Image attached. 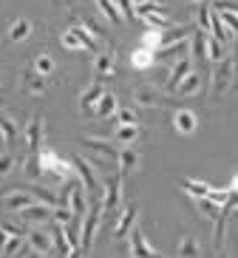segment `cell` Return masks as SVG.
<instances>
[{"label": "cell", "mask_w": 238, "mask_h": 258, "mask_svg": "<svg viewBox=\"0 0 238 258\" xmlns=\"http://www.w3.org/2000/svg\"><path fill=\"white\" fill-rule=\"evenodd\" d=\"M26 241L31 244V250L37 252V255H51L54 252L51 233H43V230H26Z\"/></svg>", "instance_id": "obj_12"}, {"label": "cell", "mask_w": 238, "mask_h": 258, "mask_svg": "<svg viewBox=\"0 0 238 258\" xmlns=\"http://www.w3.org/2000/svg\"><path fill=\"white\" fill-rule=\"evenodd\" d=\"M31 69H37L43 77H51V71L57 69V62H54L51 51H40L37 57H34V62H31Z\"/></svg>", "instance_id": "obj_29"}, {"label": "cell", "mask_w": 238, "mask_h": 258, "mask_svg": "<svg viewBox=\"0 0 238 258\" xmlns=\"http://www.w3.org/2000/svg\"><path fill=\"white\" fill-rule=\"evenodd\" d=\"M114 122H128V125H139V114H136V108H131V105H116Z\"/></svg>", "instance_id": "obj_37"}, {"label": "cell", "mask_w": 238, "mask_h": 258, "mask_svg": "<svg viewBox=\"0 0 238 258\" xmlns=\"http://www.w3.org/2000/svg\"><path fill=\"white\" fill-rule=\"evenodd\" d=\"M94 71H97V80H108V77L116 74V60L111 51H97L94 54Z\"/></svg>", "instance_id": "obj_16"}, {"label": "cell", "mask_w": 238, "mask_h": 258, "mask_svg": "<svg viewBox=\"0 0 238 258\" xmlns=\"http://www.w3.org/2000/svg\"><path fill=\"white\" fill-rule=\"evenodd\" d=\"M46 119H43V114H34L29 122H26L23 128V139H26V151L29 153H37L40 145H43V134H46Z\"/></svg>", "instance_id": "obj_7"}, {"label": "cell", "mask_w": 238, "mask_h": 258, "mask_svg": "<svg viewBox=\"0 0 238 258\" xmlns=\"http://www.w3.org/2000/svg\"><path fill=\"white\" fill-rule=\"evenodd\" d=\"M179 187L187 190L193 199H207V196H210V190H213L210 184L199 182V179H182V182H179Z\"/></svg>", "instance_id": "obj_26"}, {"label": "cell", "mask_w": 238, "mask_h": 258, "mask_svg": "<svg viewBox=\"0 0 238 258\" xmlns=\"http://www.w3.org/2000/svg\"><path fill=\"white\" fill-rule=\"evenodd\" d=\"M210 31H213V37L218 40V43H224V46H227V29H224V20H221V15H218V12H210Z\"/></svg>", "instance_id": "obj_33"}, {"label": "cell", "mask_w": 238, "mask_h": 258, "mask_svg": "<svg viewBox=\"0 0 238 258\" xmlns=\"http://www.w3.org/2000/svg\"><path fill=\"white\" fill-rule=\"evenodd\" d=\"M3 205H6V210L20 213L23 207L34 205V196H31V190H12V193H6V199H3Z\"/></svg>", "instance_id": "obj_20"}, {"label": "cell", "mask_w": 238, "mask_h": 258, "mask_svg": "<svg viewBox=\"0 0 238 258\" xmlns=\"http://www.w3.org/2000/svg\"><path fill=\"white\" fill-rule=\"evenodd\" d=\"M128 255H145V258L159 255V250L147 244V238H145V233H142L139 224H133L131 233H128Z\"/></svg>", "instance_id": "obj_8"}, {"label": "cell", "mask_w": 238, "mask_h": 258, "mask_svg": "<svg viewBox=\"0 0 238 258\" xmlns=\"http://www.w3.org/2000/svg\"><path fill=\"white\" fill-rule=\"evenodd\" d=\"M235 80V71H232V60L230 57H221V60L213 62V97H221L227 88H230V83Z\"/></svg>", "instance_id": "obj_6"}, {"label": "cell", "mask_w": 238, "mask_h": 258, "mask_svg": "<svg viewBox=\"0 0 238 258\" xmlns=\"http://www.w3.org/2000/svg\"><path fill=\"white\" fill-rule=\"evenodd\" d=\"M97 105H100L97 111H94V116H97V119H105V116H114L116 114V97H114V94L105 91L100 97V102H97Z\"/></svg>", "instance_id": "obj_28"}, {"label": "cell", "mask_w": 238, "mask_h": 258, "mask_svg": "<svg viewBox=\"0 0 238 258\" xmlns=\"http://www.w3.org/2000/svg\"><path fill=\"white\" fill-rule=\"evenodd\" d=\"M17 219L23 221V224H29V221H48V219H54V207L43 205V202L40 205H29L17 213Z\"/></svg>", "instance_id": "obj_15"}, {"label": "cell", "mask_w": 238, "mask_h": 258, "mask_svg": "<svg viewBox=\"0 0 238 258\" xmlns=\"http://www.w3.org/2000/svg\"><path fill=\"white\" fill-rule=\"evenodd\" d=\"M74 20H77V23L83 26V29L88 31V34H91L94 40H100V43L105 40V31H102L100 26H97V20H91V17H74Z\"/></svg>", "instance_id": "obj_38"}, {"label": "cell", "mask_w": 238, "mask_h": 258, "mask_svg": "<svg viewBox=\"0 0 238 258\" xmlns=\"http://www.w3.org/2000/svg\"><path fill=\"white\" fill-rule=\"evenodd\" d=\"M187 26H170V29L162 31V46H173V43H179V40H187Z\"/></svg>", "instance_id": "obj_32"}, {"label": "cell", "mask_w": 238, "mask_h": 258, "mask_svg": "<svg viewBox=\"0 0 238 258\" xmlns=\"http://www.w3.org/2000/svg\"><path fill=\"white\" fill-rule=\"evenodd\" d=\"M15 167H17V153L15 151L0 153V176H9Z\"/></svg>", "instance_id": "obj_41"}, {"label": "cell", "mask_w": 238, "mask_h": 258, "mask_svg": "<svg viewBox=\"0 0 238 258\" xmlns=\"http://www.w3.org/2000/svg\"><path fill=\"white\" fill-rule=\"evenodd\" d=\"M190 48H193L190 57L210 62V60H207V31H201V29H199V31H193V34H190Z\"/></svg>", "instance_id": "obj_24"}, {"label": "cell", "mask_w": 238, "mask_h": 258, "mask_svg": "<svg viewBox=\"0 0 238 258\" xmlns=\"http://www.w3.org/2000/svg\"><path fill=\"white\" fill-rule=\"evenodd\" d=\"M230 190H238V176H232V184H230Z\"/></svg>", "instance_id": "obj_45"}, {"label": "cell", "mask_w": 238, "mask_h": 258, "mask_svg": "<svg viewBox=\"0 0 238 258\" xmlns=\"http://www.w3.org/2000/svg\"><path fill=\"white\" fill-rule=\"evenodd\" d=\"M71 162H74V170L80 173V182H83L88 199L102 196V187H100V179H97V167H94V162L83 159V156H74Z\"/></svg>", "instance_id": "obj_5"}, {"label": "cell", "mask_w": 238, "mask_h": 258, "mask_svg": "<svg viewBox=\"0 0 238 258\" xmlns=\"http://www.w3.org/2000/svg\"><path fill=\"white\" fill-rule=\"evenodd\" d=\"M150 29H159V31H165V29H170L173 26V20L168 17V12H153V15H145L142 17Z\"/></svg>", "instance_id": "obj_35"}, {"label": "cell", "mask_w": 238, "mask_h": 258, "mask_svg": "<svg viewBox=\"0 0 238 258\" xmlns=\"http://www.w3.org/2000/svg\"><path fill=\"white\" fill-rule=\"evenodd\" d=\"M179 255H201L199 244L193 241V238H182V244H179Z\"/></svg>", "instance_id": "obj_44"}, {"label": "cell", "mask_w": 238, "mask_h": 258, "mask_svg": "<svg viewBox=\"0 0 238 258\" xmlns=\"http://www.w3.org/2000/svg\"><path fill=\"white\" fill-rule=\"evenodd\" d=\"M139 3H147V0H133V6H139Z\"/></svg>", "instance_id": "obj_46"}, {"label": "cell", "mask_w": 238, "mask_h": 258, "mask_svg": "<svg viewBox=\"0 0 238 258\" xmlns=\"http://www.w3.org/2000/svg\"><path fill=\"white\" fill-rule=\"evenodd\" d=\"M31 29H34V26H31L29 20H26V17H15V20L9 23L6 40H9V43H23V40H29Z\"/></svg>", "instance_id": "obj_19"}, {"label": "cell", "mask_w": 238, "mask_h": 258, "mask_svg": "<svg viewBox=\"0 0 238 258\" xmlns=\"http://www.w3.org/2000/svg\"><path fill=\"white\" fill-rule=\"evenodd\" d=\"M46 80H48V77H43L37 69H31V66L23 71V77H20L23 88L31 94V97H43V94L48 91V83H46Z\"/></svg>", "instance_id": "obj_11"}, {"label": "cell", "mask_w": 238, "mask_h": 258, "mask_svg": "<svg viewBox=\"0 0 238 258\" xmlns=\"http://www.w3.org/2000/svg\"><path fill=\"white\" fill-rule=\"evenodd\" d=\"M37 159H40V170H43V176H54V179H62V182L71 179L74 162H71V159H60L57 151H51V148H40Z\"/></svg>", "instance_id": "obj_1"}, {"label": "cell", "mask_w": 238, "mask_h": 258, "mask_svg": "<svg viewBox=\"0 0 238 258\" xmlns=\"http://www.w3.org/2000/svg\"><path fill=\"white\" fill-rule=\"evenodd\" d=\"M153 57H156V51H150V48H136V51L131 54V66L133 69H150L153 66Z\"/></svg>", "instance_id": "obj_31"}, {"label": "cell", "mask_w": 238, "mask_h": 258, "mask_svg": "<svg viewBox=\"0 0 238 258\" xmlns=\"http://www.w3.org/2000/svg\"><path fill=\"white\" fill-rule=\"evenodd\" d=\"M105 94V88H102V83H88V88H85L83 94H80V99H77V105H80V111L83 114H91V105L94 102H100V97Z\"/></svg>", "instance_id": "obj_17"}, {"label": "cell", "mask_w": 238, "mask_h": 258, "mask_svg": "<svg viewBox=\"0 0 238 258\" xmlns=\"http://www.w3.org/2000/svg\"><path fill=\"white\" fill-rule=\"evenodd\" d=\"M215 12L221 15L224 26H227V29H232V31H235V37H238V15H235V12H230V9H215Z\"/></svg>", "instance_id": "obj_43"}, {"label": "cell", "mask_w": 238, "mask_h": 258, "mask_svg": "<svg viewBox=\"0 0 238 258\" xmlns=\"http://www.w3.org/2000/svg\"><path fill=\"white\" fill-rule=\"evenodd\" d=\"M224 57V43H218L215 37H207V60H221Z\"/></svg>", "instance_id": "obj_42"}, {"label": "cell", "mask_w": 238, "mask_h": 258, "mask_svg": "<svg viewBox=\"0 0 238 258\" xmlns=\"http://www.w3.org/2000/svg\"><path fill=\"white\" fill-rule=\"evenodd\" d=\"M0 137H3V142H6L9 151H15V145H17V125H15L12 116L0 114Z\"/></svg>", "instance_id": "obj_25"}, {"label": "cell", "mask_w": 238, "mask_h": 258, "mask_svg": "<svg viewBox=\"0 0 238 258\" xmlns=\"http://www.w3.org/2000/svg\"><path fill=\"white\" fill-rule=\"evenodd\" d=\"M102 219V196H97V202L88 205V213L83 216V233H80V252H88L94 244V235H97V227H100Z\"/></svg>", "instance_id": "obj_3"}, {"label": "cell", "mask_w": 238, "mask_h": 258, "mask_svg": "<svg viewBox=\"0 0 238 258\" xmlns=\"http://www.w3.org/2000/svg\"><path fill=\"white\" fill-rule=\"evenodd\" d=\"M142 46L150 48V51H159V48H162V31L159 29L145 31V34H142Z\"/></svg>", "instance_id": "obj_40"}, {"label": "cell", "mask_w": 238, "mask_h": 258, "mask_svg": "<svg viewBox=\"0 0 238 258\" xmlns=\"http://www.w3.org/2000/svg\"><path fill=\"white\" fill-rule=\"evenodd\" d=\"M51 241H54V252H60V255H74L68 238H65V227L54 219H51Z\"/></svg>", "instance_id": "obj_22"}, {"label": "cell", "mask_w": 238, "mask_h": 258, "mask_svg": "<svg viewBox=\"0 0 238 258\" xmlns=\"http://www.w3.org/2000/svg\"><path fill=\"white\" fill-rule=\"evenodd\" d=\"M60 40H62V46L68 48V51H83V48H88L91 54H97V40H94L91 34H88V31L77 23V20L71 23V29L62 31Z\"/></svg>", "instance_id": "obj_4"}, {"label": "cell", "mask_w": 238, "mask_h": 258, "mask_svg": "<svg viewBox=\"0 0 238 258\" xmlns=\"http://www.w3.org/2000/svg\"><path fill=\"white\" fill-rule=\"evenodd\" d=\"M139 165H142V159H139L136 151H131V148L119 151V170H122V173H133Z\"/></svg>", "instance_id": "obj_27"}, {"label": "cell", "mask_w": 238, "mask_h": 258, "mask_svg": "<svg viewBox=\"0 0 238 258\" xmlns=\"http://www.w3.org/2000/svg\"><path fill=\"white\" fill-rule=\"evenodd\" d=\"M97 6H100V12L105 15V20H108L111 26L125 23V17H119V9H116V3H114V0H97Z\"/></svg>", "instance_id": "obj_30"}, {"label": "cell", "mask_w": 238, "mask_h": 258, "mask_svg": "<svg viewBox=\"0 0 238 258\" xmlns=\"http://www.w3.org/2000/svg\"><path fill=\"white\" fill-rule=\"evenodd\" d=\"M210 0H201V6H199V12H196V23H199V29L201 31H210Z\"/></svg>", "instance_id": "obj_39"}, {"label": "cell", "mask_w": 238, "mask_h": 258, "mask_svg": "<svg viewBox=\"0 0 238 258\" xmlns=\"http://www.w3.org/2000/svg\"><path fill=\"white\" fill-rule=\"evenodd\" d=\"M196 207L207 216V221H215L218 216H221V205L213 202V199H196Z\"/></svg>", "instance_id": "obj_34"}, {"label": "cell", "mask_w": 238, "mask_h": 258, "mask_svg": "<svg viewBox=\"0 0 238 258\" xmlns=\"http://www.w3.org/2000/svg\"><path fill=\"white\" fill-rule=\"evenodd\" d=\"M190 3H193V0H190Z\"/></svg>", "instance_id": "obj_47"}, {"label": "cell", "mask_w": 238, "mask_h": 258, "mask_svg": "<svg viewBox=\"0 0 238 258\" xmlns=\"http://www.w3.org/2000/svg\"><path fill=\"white\" fill-rule=\"evenodd\" d=\"M176 94H179V99H193V97H199V94H204V80H201L199 74H187L182 83L176 85Z\"/></svg>", "instance_id": "obj_14"}, {"label": "cell", "mask_w": 238, "mask_h": 258, "mask_svg": "<svg viewBox=\"0 0 238 258\" xmlns=\"http://www.w3.org/2000/svg\"><path fill=\"white\" fill-rule=\"evenodd\" d=\"M83 145H85V148H88V151H94V153H100V156H105V159H111V162H119V151H116L114 139L108 142V139H94V137H83Z\"/></svg>", "instance_id": "obj_13"}, {"label": "cell", "mask_w": 238, "mask_h": 258, "mask_svg": "<svg viewBox=\"0 0 238 258\" xmlns=\"http://www.w3.org/2000/svg\"><path fill=\"white\" fill-rule=\"evenodd\" d=\"M136 224V205L133 202H125L122 210L116 213V224H114V238H125L131 233V227Z\"/></svg>", "instance_id": "obj_9"}, {"label": "cell", "mask_w": 238, "mask_h": 258, "mask_svg": "<svg viewBox=\"0 0 238 258\" xmlns=\"http://www.w3.org/2000/svg\"><path fill=\"white\" fill-rule=\"evenodd\" d=\"M29 190H31V196L37 199V202H43V205H51V207L62 205L57 193H51V190H46V187H40V184H34V187H29Z\"/></svg>", "instance_id": "obj_36"}, {"label": "cell", "mask_w": 238, "mask_h": 258, "mask_svg": "<svg viewBox=\"0 0 238 258\" xmlns=\"http://www.w3.org/2000/svg\"><path fill=\"white\" fill-rule=\"evenodd\" d=\"M173 125H176V131L182 134V137H187V134H196V128H199V119H196V114H193V111H187V108H179L176 114H173Z\"/></svg>", "instance_id": "obj_18"}, {"label": "cell", "mask_w": 238, "mask_h": 258, "mask_svg": "<svg viewBox=\"0 0 238 258\" xmlns=\"http://www.w3.org/2000/svg\"><path fill=\"white\" fill-rule=\"evenodd\" d=\"M139 134H142V128L139 125H128V122H116V128H114V142L119 145H133L139 139Z\"/></svg>", "instance_id": "obj_21"}, {"label": "cell", "mask_w": 238, "mask_h": 258, "mask_svg": "<svg viewBox=\"0 0 238 258\" xmlns=\"http://www.w3.org/2000/svg\"><path fill=\"white\" fill-rule=\"evenodd\" d=\"M190 71H193V57H190V51H187V54H182V57L176 60V66L170 69V77H168V83H165V91H176V85L182 83Z\"/></svg>", "instance_id": "obj_10"}, {"label": "cell", "mask_w": 238, "mask_h": 258, "mask_svg": "<svg viewBox=\"0 0 238 258\" xmlns=\"http://www.w3.org/2000/svg\"><path fill=\"white\" fill-rule=\"evenodd\" d=\"M162 99L165 97H162L159 91H153V88H136V91H133V102L142 105V108H159Z\"/></svg>", "instance_id": "obj_23"}, {"label": "cell", "mask_w": 238, "mask_h": 258, "mask_svg": "<svg viewBox=\"0 0 238 258\" xmlns=\"http://www.w3.org/2000/svg\"><path fill=\"white\" fill-rule=\"evenodd\" d=\"M122 170L119 176H108L105 179V187H102V216H116L122 210V190H125V182H122Z\"/></svg>", "instance_id": "obj_2"}]
</instances>
